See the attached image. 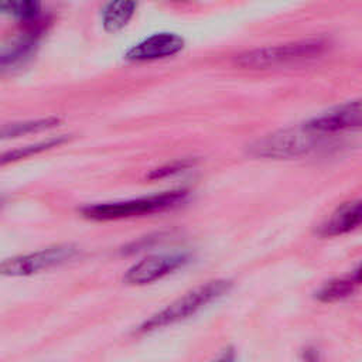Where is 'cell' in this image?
<instances>
[{"label":"cell","instance_id":"7c38bea8","mask_svg":"<svg viewBox=\"0 0 362 362\" xmlns=\"http://www.w3.org/2000/svg\"><path fill=\"white\" fill-rule=\"evenodd\" d=\"M35 45H37V31L30 33V35L23 38L20 42L14 44L11 48L0 51V72L24 64L30 58V55L34 52Z\"/></svg>","mask_w":362,"mask_h":362},{"label":"cell","instance_id":"5bb4252c","mask_svg":"<svg viewBox=\"0 0 362 362\" xmlns=\"http://www.w3.org/2000/svg\"><path fill=\"white\" fill-rule=\"evenodd\" d=\"M61 123L59 117H44L37 120L20 122V123H10L0 129V139H11L18 137L30 133H38L42 130L52 129Z\"/></svg>","mask_w":362,"mask_h":362},{"label":"cell","instance_id":"ba28073f","mask_svg":"<svg viewBox=\"0 0 362 362\" xmlns=\"http://www.w3.org/2000/svg\"><path fill=\"white\" fill-rule=\"evenodd\" d=\"M184 45V38L175 33H156L127 49L124 58L136 62L168 58L178 54Z\"/></svg>","mask_w":362,"mask_h":362},{"label":"cell","instance_id":"8fae6325","mask_svg":"<svg viewBox=\"0 0 362 362\" xmlns=\"http://www.w3.org/2000/svg\"><path fill=\"white\" fill-rule=\"evenodd\" d=\"M136 8L137 3L129 0H119L106 4V7L102 11L103 28L109 33L120 31L123 27L127 25Z\"/></svg>","mask_w":362,"mask_h":362},{"label":"cell","instance_id":"2e32d148","mask_svg":"<svg viewBox=\"0 0 362 362\" xmlns=\"http://www.w3.org/2000/svg\"><path fill=\"white\" fill-rule=\"evenodd\" d=\"M192 160L189 158H182V160H175L173 163H168L165 165H161L156 170H153L147 177L148 180H161V178H167L171 175H175L178 173H182L185 170H188L192 165Z\"/></svg>","mask_w":362,"mask_h":362},{"label":"cell","instance_id":"52a82bcc","mask_svg":"<svg viewBox=\"0 0 362 362\" xmlns=\"http://www.w3.org/2000/svg\"><path fill=\"white\" fill-rule=\"evenodd\" d=\"M361 100L355 99L310 119L303 126L310 132L327 136L341 130L358 129L361 126Z\"/></svg>","mask_w":362,"mask_h":362},{"label":"cell","instance_id":"8992f818","mask_svg":"<svg viewBox=\"0 0 362 362\" xmlns=\"http://www.w3.org/2000/svg\"><path fill=\"white\" fill-rule=\"evenodd\" d=\"M189 262L188 253H164L144 257L134 263L124 273V283L130 286H144L163 279L164 276L181 269Z\"/></svg>","mask_w":362,"mask_h":362},{"label":"cell","instance_id":"ac0fdd59","mask_svg":"<svg viewBox=\"0 0 362 362\" xmlns=\"http://www.w3.org/2000/svg\"><path fill=\"white\" fill-rule=\"evenodd\" d=\"M0 205H1V198H0Z\"/></svg>","mask_w":362,"mask_h":362},{"label":"cell","instance_id":"e0dca14e","mask_svg":"<svg viewBox=\"0 0 362 362\" xmlns=\"http://www.w3.org/2000/svg\"><path fill=\"white\" fill-rule=\"evenodd\" d=\"M212 362H235V351L233 348H226L215 361Z\"/></svg>","mask_w":362,"mask_h":362},{"label":"cell","instance_id":"30bf717a","mask_svg":"<svg viewBox=\"0 0 362 362\" xmlns=\"http://www.w3.org/2000/svg\"><path fill=\"white\" fill-rule=\"evenodd\" d=\"M361 284V267L348 273L344 277L332 279L321 286L315 293V298L321 303H334L351 296L356 287Z\"/></svg>","mask_w":362,"mask_h":362},{"label":"cell","instance_id":"6da1fadb","mask_svg":"<svg viewBox=\"0 0 362 362\" xmlns=\"http://www.w3.org/2000/svg\"><path fill=\"white\" fill-rule=\"evenodd\" d=\"M230 287H232V283L229 280H222V279L202 283L191 288L189 291H187L173 303H170L167 307H164L158 313L153 314L150 318H147L143 324L137 327L136 332L137 334L151 332V331L173 325L175 322H180L182 320H187L195 315L199 310H202L212 301L226 294Z\"/></svg>","mask_w":362,"mask_h":362},{"label":"cell","instance_id":"277c9868","mask_svg":"<svg viewBox=\"0 0 362 362\" xmlns=\"http://www.w3.org/2000/svg\"><path fill=\"white\" fill-rule=\"evenodd\" d=\"M324 137V134L310 132L304 126L290 127L256 140L249 151L255 157L287 160L308 154L322 143Z\"/></svg>","mask_w":362,"mask_h":362},{"label":"cell","instance_id":"4fadbf2b","mask_svg":"<svg viewBox=\"0 0 362 362\" xmlns=\"http://www.w3.org/2000/svg\"><path fill=\"white\" fill-rule=\"evenodd\" d=\"M68 140H69L68 136H57V137L47 139L45 141H40V143H34V144L18 147V148H14V150H10V151L0 153V167L6 165V164H10V163H14V161H18V160H23V158H28V157L35 156L38 153H42L45 150L58 147V146L66 143Z\"/></svg>","mask_w":362,"mask_h":362},{"label":"cell","instance_id":"3957f363","mask_svg":"<svg viewBox=\"0 0 362 362\" xmlns=\"http://www.w3.org/2000/svg\"><path fill=\"white\" fill-rule=\"evenodd\" d=\"M188 197L187 189L165 191L148 197H140L127 201L103 202L88 205L82 209V215L93 221H115L132 216H143L154 212H163L182 204Z\"/></svg>","mask_w":362,"mask_h":362},{"label":"cell","instance_id":"9c48e42d","mask_svg":"<svg viewBox=\"0 0 362 362\" xmlns=\"http://www.w3.org/2000/svg\"><path fill=\"white\" fill-rule=\"evenodd\" d=\"M361 201H348L341 204L317 229V233L322 238L339 236L351 232L361 223Z\"/></svg>","mask_w":362,"mask_h":362},{"label":"cell","instance_id":"5b68a950","mask_svg":"<svg viewBox=\"0 0 362 362\" xmlns=\"http://www.w3.org/2000/svg\"><path fill=\"white\" fill-rule=\"evenodd\" d=\"M78 249L74 245H55L27 255L14 256L0 262V274L10 277L31 276L71 260Z\"/></svg>","mask_w":362,"mask_h":362},{"label":"cell","instance_id":"7a4b0ae2","mask_svg":"<svg viewBox=\"0 0 362 362\" xmlns=\"http://www.w3.org/2000/svg\"><path fill=\"white\" fill-rule=\"evenodd\" d=\"M325 49L327 41L324 38H307L245 51L235 57V64L245 69H267L313 59Z\"/></svg>","mask_w":362,"mask_h":362},{"label":"cell","instance_id":"9a60e30c","mask_svg":"<svg viewBox=\"0 0 362 362\" xmlns=\"http://www.w3.org/2000/svg\"><path fill=\"white\" fill-rule=\"evenodd\" d=\"M0 10L13 14L14 17L23 21H33L37 20L41 4L38 1L31 0H20V1H0Z\"/></svg>","mask_w":362,"mask_h":362}]
</instances>
